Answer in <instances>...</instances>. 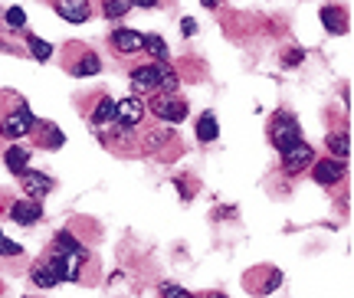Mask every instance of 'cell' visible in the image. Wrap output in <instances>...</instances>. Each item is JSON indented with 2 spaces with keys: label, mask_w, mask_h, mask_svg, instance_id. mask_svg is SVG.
<instances>
[{
  "label": "cell",
  "mask_w": 354,
  "mask_h": 298,
  "mask_svg": "<svg viewBox=\"0 0 354 298\" xmlns=\"http://www.w3.org/2000/svg\"><path fill=\"white\" fill-rule=\"evenodd\" d=\"M161 0H131V7H158Z\"/></svg>",
  "instance_id": "obj_26"
},
{
  "label": "cell",
  "mask_w": 354,
  "mask_h": 298,
  "mask_svg": "<svg viewBox=\"0 0 354 298\" xmlns=\"http://www.w3.org/2000/svg\"><path fill=\"white\" fill-rule=\"evenodd\" d=\"M26 46H30V56H33V59H39V62H46L53 56L50 43H46V39H39V37H33V33L26 37Z\"/></svg>",
  "instance_id": "obj_18"
},
{
  "label": "cell",
  "mask_w": 354,
  "mask_h": 298,
  "mask_svg": "<svg viewBox=\"0 0 354 298\" xmlns=\"http://www.w3.org/2000/svg\"><path fill=\"white\" fill-rule=\"evenodd\" d=\"M46 145H50V148H59V145H63V135L56 131V124H46Z\"/></svg>",
  "instance_id": "obj_25"
},
{
  "label": "cell",
  "mask_w": 354,
  "mask_h": 298,
  "mask_svg": "<svg viewBox=\"0 0 354 298\" xmlns=\"http://www.w3.org/2000/svg\"><path fill=\"white\" fill-rule=\"evenodd\" d=\"M145 50L151 53L158 62H167V46H165V39L161 37H145Z\"/></svg>",
  "instance_id": "obj_19"
},
{
  "label": "cell",
  "mask_w": 354,
  "mask_h": 298,
  "mask_svg": "<svg viewBox=\"0 0 354 298\" xmlns=\"http://www.w3.org/2000/svg\"><path fill=\"white\" fill-rule=\"evenodd\" d=\"M338 177H344V167H342V161H318L315 164V180L318 184H335Z\"/></svg>",
  "instance_id": "obj_12"
},
{
  "label": "cell",
  "mask_w": 354,
  "mask_h": 298,
  "mask_svg": "<svg viewBox=\"0 0 354 298\" xmlns=\"http://www.w3.org/2000/svg\"><path fill=\"white\" fill-rule=\"evenodd\" d=\"M3 20H7V26H10V30H24V26H26V13L20 10V7H10V10L3 13Z\"/></svg>",
  "instance_id": "obj_21"
},
{
  "label": "cell",
  "mask_w": 354,
  "mask_h": 298,
  "mask_svg": "<svg viewBox=\"0 0 354 298\" xmlns=\"http://www.w3.org/2000/svg\"><path fill=\"white\" fill-rule=\"evenodd\" d=\"M151 112L158 115V118H165V122H184L187 118V102L177 99V95H154L151 99Z\"/></svg>",
  "instance_id": "obj_4"
},
{
  "label": "cell",
  "mask_w": 354,
  "mask_h": 298,
  "mask_svg": "<svg viewBox=\"0 0 354 298\" xmlns=\"http://www.w3.org/2000/svg\"><path fill=\"white\" fill-rule=\"evenodd\" d=\"M0 256H24V249L17 243H10L7 236H0Z\"/></svg>",
  "instance_id": "obj_24"
},
{
  "label": "cell",
  "mask_w": 354,
  "mask_h": 298,
  "mask_svg": "<svg viewBox=\"0 0 354 298\" xmlns=\"http://www.w3.org/2000/svg\"><path fill=\"white\" fill-rule=\"evenodd\" d=\"M207 298H227V295H220V292H214V295H207Z\"/></svg>",
  "instance_id": "obj_29"
},
{
  "label": "cell",
  "mask_w": 354,
  "mask_h": 298,
  "mask_svg": "<svg viewBox=\"0 0 354 298\" xmlns=\"http://www.w3.org/2000/svg\"><path fill=\"white\" fill-rule=\"evenodd\" d=\"M102 69V59L95 56V53H86L82 59L73 66V75H79V79H86V75H95Z\"/></svg>",
  "instance_id": "obj_16"
},
{
  "label": "cell",
  "mask_w": 354,
  "mask_h": 298,
  "mask_svg": "<svg viewBox=\"0 0 354 298\" xmlns=\"http://www.w3.org/2000/svg\"><path fill=\"white\" fill-rule=\"evenodd\" d=\"M131 10V0H105V17L109 20H118V17H125Z\"/></svg>",
  "instance_id": "obj_20"
},
{
  "label": "cell",
  "mask_w": 354,
  "mask_h": 298,
  "mask_svg": "<svg viewBox=\"0 0 354 298\" xmlns=\"http://www.w3.org/2000/svg\"><path fill=\"white\" fill-rule=\"evenodd\" d=\"M0 236H3V233H0Z\"/></svg>",
  "instance_id": "obj_30"
},
{
  "label": "cell",
  "mask_w": 354,
  "mask_h": 298,
  "mask_svg": "<svg viewBox=\"0 0 354 298\" xmlns=\"http://www.w3.org/2000/svg\"><path fill=\"white\" fill-rule=\"evenodd\" d=\"M269 141L279 148V154H286L289 148H295V145L302 141L299 122H295L289 112H276L272 115V122H269Z\"/></svg>",
  "instance_id": "obj_1"
},
{
  "label": "cell",
  "mask_w": 354,
  "mask_h": 298,
  "mask_svg": "<svg viewBox=\"0 0 354 298\" xmlns=\"http://www.w3.org/2000/svg\"><path fill=\"white\" fill-rule=\"evenodd\" d=\"M39 216H43V207H39L37 200H17V203L10 207V220L13 223H20V226L37 223Z\"/></svg>",
  "instance_id": "obj_8"
},
{
  "label": "cell",
  "mask_w": 354,
  "mask_h": 298,
  "mask_svg": "<svg viewBox=\"0 0 354 298\" xmlns=\"http://www.w3.org/2000/svg\"><path fill=\"white\" fill-rule=\"evenodd\" d=\"M161 298H194L187 288L174 286V282H161Z\"/></svg>",
  "instance_id": "obj_22"
},
{
  "label": "cell",
  "mask_w": 354,
  "mask_h": 298,
  "mask_svg": "<svg viewBox=\"0 0 354 298\" xmlns=\"http://www.w3.org/2000/svg\"><path fill=\"white\" fill-rule=\"evenodd\" d=\"M203 3H207V7H216V0H203Z\"/></svg>",
  "instance_id": "obj_28"
},
{
  "label": "cell",
  "mask_w": 354,
  "mask_h": 298,
  "mask_svg": "<svg viewBox=\"0 0 354 298\" xmlns=\"http://www.w3.org/2000/svg\"><path fill=\"white\" fill-rule=\"evenodd\" d=\"M167 75H171V69L165 62H148V66L131 69V86H135V92H165Z\"/></svg>",
  "instance_id": "obj_2"
},
{
  "label": "cell",
  "mask_w": 354,
  "mask_h": 298,
  "mask_svg": "<svg viewBox=\"0 0 354 298\" xmlns=\"http://www.w3.org/2000/svg\"><path fill=\"white\" fill-rule=\"evenodd\" d=\"M112 46L118 53H138L145 50V37L135 33V30H115L112 33Z\"/></svg>",
  "instance_id": "obj_10"
},
{
  "label": "cell",
  "mask_w": 354,
  "mask_h": 298,
  "mask_svg": "<svg viewBox=\"0 0 354 298\" xmlns=\"http://www.w3.org/2000/svg\"><path fill=\"white\" fill-rule=\"evenodd\" d=\"M56 13L69 24H86L92 17V7H88V0H56Z\"/></svg>",
  "instance_id": "obj_7"
},
{
  "label": "cell",
  "mask_w": 354,
  "mask_h": 298,
  "mask_svg": "<svg viewBox=\"0 0 354 298\" xmlns=\"http://www.w3.org/2000/svg\"><path fill=\"white\" fill-rule=\"evenodd\" d=\"M216 131H220V128H216V115L214 112H203L201 122H197V138H201V141H214Z\"/></svg>",
  "instance_id": "obj_17"
},
{
  "label": "cell",
  "mask_w": 354,
  "mask_h": 298,
  "mask_svg": "<svg viewBox=\"0 0 354 298\" xmlns=\"http://www.w3.org/2000/svg\"><path fill=\"white\" fill-rule=\"evenodd\" d=\"M92 124H95V131H102V128H115V102L112 99L99 102V109H95V115H92Z\"/></svg>",
  "instance_id": "obj_14"
},
{
  "label": "cell",
  "mask_w": 354,
  "mask_h": 298,
  "mask_svg": "<svg viewBox=\"0 0 354 298\" xmlns=\"http://www.w3.org/2000/svg\"><path fill=\"white\" fill-rule=\"evenodd\" d=\"M56 252H66V256H82V259H88L86 246H82L73 233H59V236H56Z\"/></svg>",
  "instance_id": "obj_15"
},
{
  "label": "cell",
  "mask_w": 354,
  "mask_h": 298,
  "mask_svg": "<svg viewBox=\"0 0 354 298\" xmlns=\"http://www.w3.org/2000/svg\"><path fill=\"white\" fill-rule=\"evenodd\" d=\"M145 118V105L138 95H125L115 102V128H135Z\"/></svg>",
  "instance_id": "obj_5"
},
{
  "label": "cell",
  "mask_w": 354,
  "mask_h": 298,
  "mask_svg": "<svg viewBox=\"0 0 354 298\" xmlns=\"http://www.w3.org/2000/svg\"><path fill=\"white\" fill-rule=\"evenodd\" d=\"M328 148L335 151L338 158H344V154H348V138H344V135H331L328 138Z\"/></svg>",
  "instance_id": "obj_23"
},
{
  "label": "cell",
  "mask_w": 354,
  "mask_h": 298,
  "mask_svg": "<svg viewBox=\"0 0 354 298\" xmlns=\"http://www.w3.org/2000/svg\"><path fill=\"white\" fill-rule=\"evenodd\" d=\"M3 164H7V171H13V174H24L26 167H30V151L24 145H10V148L3 151Z\"/></svg>",
  "instance_id": "obj_11"
},
{
  "label": "cell",
  "mask_w": 354,
  "mask_h": 298,
  "mask_svg": "<svg viewBox=\"0 0 354 298\" xmlns=\"http://www.w3.org/2000/svg\"><path fill=\"white\" fill-rule=\"evenodd\" d=\"M20 184H24V190H26V197L30 200H39V197H46L53 190V180L43 171H30L26 167L24 174H20Z\"/></svg>",
  "instance_id": "obj_6"
},
{
  "label": "cell",
  "mask_w": 354,
  "mask_h": 298,
  "mask_svg": "<svg viewBox=\"0 0 354 298\" xmlns=\"http://www.w3.org/2000/svg\"><path fill=\"white\" fill-rule=\"evenodd\" d=\"M33 115H30V109H26V102H17L7 115H0V135L10 138V141H17V138H24L33 131Z\"/></svg>",
  "instance_id": "obj_3"
},
{
  "label": "cell",
  "mask_w": 354,
  "mask_h": 298,
  "mask_svg": "<svg viewBox=\"0 0 354 298\" xmlns=\"http://www.w3.org/2000/svg\"><path fill=\"white\" fill-rule=\"evenodd\" d=\"M308 161H312V145H305V141H299L295 148H289L286 154H282V167H286L289 174L302 171V167H305Z\"/></svg>",
  "instance_id": "obj_9"
},
{
  "label": "cell",
  "mask_w": 354,
  "mask_h": 298,
  "mask_svg": "<svg viewBox=\"0 0 354 298\" xmlns=\"http://www.w3.org/2000/svg\"><path fill=\"white\" fill-rule=\"evenodd\" d=\"M322 20H325V30L328 33H348V20H344V10L338 7H322Z\"/></svg>",
  "instance_id": "obj_13"
},
{
  "label": "cell",
  "mask_w": 354,
  "mask_h": 298,
  "mask_svg": "<svg viewBox=\"0 0 354 298\" xmlns=\"http://www.w3.org/2000/svg\"><path fill=\"white\" fill-rule=\"evenodd\" d=\"M184 33H187V37L190 33H197V24H194V20H184Z\"/></svg>",
  "instance_id": "obj_27"
}]
</instances>
